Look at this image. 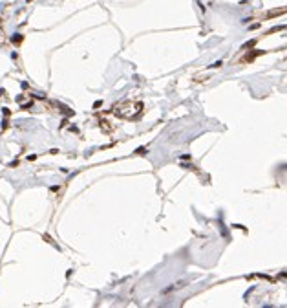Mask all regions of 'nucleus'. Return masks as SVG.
<instances>
[{
	"instance_id": "1",
	"label": "nucleus",
	"mask_w": 287,
	"mask_h": 308,
	"mask_svg": "<svg viewBox=\"0 0 287 308\" xmlns=\"http://www.w3.org/2000/svg\"><path fill=\"white\" fill-rule=\"evenodd\" d=\"M13 42H15V44H20L22 42V35H15V37H13Z\"/></svg>"
}]
</instances>
